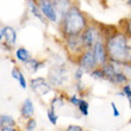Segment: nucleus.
<instances>
[{"instance_id": "nucleus-1", "label": "nucleus", "mask_w": 131, "mask_h": 131, "mask_svg": "<svg viewBox=\"0 0 131 131\" xmlns=\"http://www.w3.org/2000/svg\"><path fill=\"white\" fill-rule=\"evenodd\" d=\"M105 47L108 62L118 66L131 63V47H129L128 39L123 34H114L108 37Z\"/></svg>"}, {"instance_id": "nucleus-2", "label": "nucleus", "mask_w": 131, "mask_h": 131, "mask_svg": "<svg viewBox=\"0 0 131 131\" xmlns=\"http://www.w3.org/2000/svg\"><path fill=\"white\" fill-rule=\"evenodd\" d=\"M62 32L66 37L78 36L87 28V20L83 13L76 6H73L70 10L62 17Z\"/></svg>"}, {"instance_id": "nucleus-3", "label": "nucleus", "mask_w": 131, "mask_h": 131, "mask_svg": "<svg viewBox=\"0 0 131 131\" xmlns=\"http://www.w3.org/2000/svg\"><path fill=\"white\" fill-rule=\"evenodd\" d=\"M68 78H69L68 68H66L64 66H56L52 69H50L47 80H48V82L50 83L51 87H60L68 80Z\"/></svg>"}, {"instance_id": "nucleus-4", "label": "nucleus", "mask_w": 131, "mask_h": 131, "mask_svg": "<svg viewBox=\"0 0 131 131\" xmlns=\"http://www.w3.org/2000/svg\"><path fill=\"white\" fill-rule=\"evenodd\" d=\"M78 66L79 68L83 69L85 73H91L94 68H97V62L94 59L92 49H87L78 57Z\"/></svg>"}, {"instance_id": "nucleus-5", "label": "nucleus", "mask_w": 131, "mask_h": 131, "mask_svg": "<svg viewBox=\"0 0 131 131\" xmlns=\"http://www.w3.org/2000/svg\"><path fill=\"white\" fill-rule=\"evenodd\" d=\"M30 88L34 91L37 95H47L48 93H50L52 90V87L50 86V83L48 82V80L45 78H42V76H38V78H34V79L30 80Z\"/></svg>"}, {"instance_id": "nucleus-6", "label": "nucleus", "mask_w": 131, "mask_h": 131, "mask_svg": "<svg viewBox=\"0 0 131 131\" xmlns=\"http://www.w3.org/2000/svg\"><path fill=\"white\" fill-rule=\"evenodd\" d=\"M36 3H37L38 7H39L41 12L43 13L44 18L49 19L52 23H57L59 21L60 17L57 16L55 8L52 6L51 0H36Z\"/></svg>"}, {"instance_id": "nucleus-7", "label": "nucleus", "mask_w": 131, "mask_h": 131, "mask_svg": "<svg viewBox=\"0 0 131 131\" xmlns=\"http://www.w3.org/2000/svg\"><path fill=\"white\" fill-rule=\"evenodd\" d=\"M66 42H67V49H68V51L70 52L72 55H75L79 57V56L86 50V49H85V45H83L82 38H81V35L66 37Z\"/></svg>"}, {"instance_id": "nucleus-8", "label": "nucleus", "mask_w": 131, "mask_h": 131, "mask_svg": "<svg viewBox=\"0 0 131 131\" xmlns=\"http://www.w3.org/2000/svg\"><path fill=\"white\" fill-rule=\"evenodd\" d=\"M92 51H93L94 59H95V62H97L98 67H101V66L105 64L106 62H108L106 47H105V44H104L100 39H98V41L95 42V44H94L93 48H92Z\"/></svg>"}, {"instance_id": "nucleus-9", "label": "nucleus", "mask_w": 131, "mask_h": 131, "mask_svg": "<svg viewBox=\"0 0 131 131\" xmlns=\"http://www.w3.org/2000/svg\"><path fill=\"white\" fill-rule=\"evenodd\" d=\"M98 31L95 30L94 26H87L85 30L81 34V38H82L83 45H85V49H92L93 45L95 44V42L98 41L97 36H98Z\"/></svg>"}, {"instance_id": "nucleus-10", "label": "nucleus", "mask_w": 131, "mask_h": 131, "mask_svg": "<svg viewBox=\"0 0 131 131\" xmlns=\"http://www.w3.org/2000/svg\"><path fill=\"white\" fill-rule=\"evenodd\" d=\"M51 3L59 17H63L73 7L72 0H51Z\"/></svg>"}, {"instance_id": "nucleus-11", "label": "nucleus", "mask_w": 131, "mask_h": 131, "mask_svg": "<svg viewBox=\"0 0 131 131\" xmlns=\"http://www.w3.org/2000/svg\"><path fill=\"white\" fill-rule=\"evenodd\" d=\"M34 114H35L34 103H32V100L30 99V98H26L20 106V116L24 118V119L28 121V119L34 118Z\"/></svg>"}, {"instance_id": "nucleus-12", "label": "nucleus", "mask_w": 131, "mask_h": 131, "mask_svg": "<svg viewBox=\"0 0 131 131\" xmlns=\"http://www.w3.org/2000/svg\"><path fill=\"white\" fill-rule=\"evenodd\" d=\"M3 34L6 44L10 45V47H13L17 42V34L14 31V29L11 28V26H6V28L3 29Z\"/></svg>"}, {"instance_id": "nucleus-13", "label": "nucleus", "mask_w": 131, "mask_h": 131, "mask_svg": "<svg viewBox=\"0 0 131 131\" xmlns=\"http://www.w3.org/2000/svg\"><path fill=\"white\" fill-rule=\"evenodd\" d=\"M107 81H110V82L113 83V85H122V86H124V85L129 83L128 76L125 75L122 70H117V72L114 73L111 78L107 79Z\"/></svg>"}, {"instance_id": "nucleus-14", "label": "nucleus", "mask_w": 131, "mask_h": 131, "mask_svg": "<svg viewBox=\"0 0 131 131\" xmlns=\"http://www.w3.org/2000/svg\"><path fill=\"white\" fill-rule=\"evenodd\" d=\"M28 6H29V8H30V11H31V13L34 14V17L39 19L42 23H44L45 18H44V16H43V13L41 12V10H39L36 0H28Z\"/></svg>"}, {"instance_id": "nucleus-15", "label": "nucleus", "mask_w": 131, "mask_h": 131, "mask_svg": "<svg viewBox=\"0 0 131 131\" xmlns=\"http://www.w3.org/2000/svg\"><path fill=\"white\" fill-rule=\"evenodd\" d=\"M16 57H17L18 61H20V62H23V63H26L28 61H30V60L32 59L30 51H29L28 49L23 48V47H21V48H18L17 50H16Z\"/></svg>"}, {"instance_id": "nucleus-16", "label": "nucleus", "mask_w": 131, "mask_h": 131, "mask_svg": "<svg viewBox=\"0 0 131 131\" xmlns=\"http://www.w3.org/2000/svg\"><path fill=\"white\" fill-rule=\"evenodd\" d=\"M17 126V122L8 114H0V128H13Z\"/></svg>"}, {"instance_id": "nucleus-17", "label": "nucleus", "mask_w": 131, "mask_h": 131, "mask_svg": "<svg viewBox=\"0 0 131 131\" xmlns=\"http://www.w3.org/2000/svg\"><path fill=\"white\" fill-rule=\"evenodd\" d=\"M101 70H103L104 73V75H105V79H108V78H111V76L113 75L114 73L117 72L118 69H117V64H113V63H111V62H106L105 64H103L101 67Z\"/></svg>"}, {"instance_id": "nucleus-18", "label": "nucleus", "mask_w": 131, "mask_h": 131, "mask_svg": "<svg viewBox=\"0 0 131 131\" xmlns=\"http://www.w3.org/2000/svg\"><path fill=\"white\" fill-rule=\"evenodd\" d=\"M25 67L28 68V70H30L31 72V74H35V73H37L39 69L43 67V62H39V61H37V60H34L31 59L30 61H28L26 63H24Z\"/></svg>"}, {"instance_id": "nucleus-19", "label": "nucleus", "mask_w": 131, "mask_h": 131, "mask_svg": "<svg viewBox=\"0 0 131 131\" xmlns=\"http://www.w3.org/2000/svg\"><path fill=\"white\" fill-rule=\"evenodd\" d=\"M78 110L85 117L88 116V113H90V104H88V101L86 99H80V103L78 105Z\"/></svg>"}, {"instance_id": "nucleus-20", "label": "nucleus", "mask_w": 131, "mask_h": 131, "mask_svg": "<svg viewBox=\"0 0 131 131\" xmlns=\"http://www.w3.org/2000/svg\"><path fill=\"white\" fill-rule=\"evenodd\" d=\"M63 104H64V98L60 97V95H55V97L52 98L51 103H50V108L56 110V108H59V107L63 106Z\"/></svg>"}, {"instance_id": "nucleus-21", "label": "nucleus", "mask_w": 131, "mask_h": 131, "mask_svg": "<svg viewBox=\"0 0 131 131\" xmlns=\"http://www.w3.org/2000/svg\"><path fill=\"white\" fill-rule=\"evenodd\" d=\"M47 118H48V121L50 122V124H52V125L57 124L59 116L56 114L55 110H52V108H48V110H47Z\"/></svg>"}, {"instance_id": "nucleus-22", "label": "nucleus", "mask_w": 131, "mask_h": 131, "mask_svg": "<svg viewBox=\"0 0 131 131\" xmlns=\"http://www.w3.org/2000/svg\"><path fill=\"white\" fill-rule=\"evenodd\" d=\"M90 75L92 76L93 79H95V80H106L105 79V75H104V73H103V70H101L100 67L94 68L93 70L90 73Z\"/></svg>"}, {"instance_id": "nucleus-23", "label": "nucleus", "mask_w": 131, "mask_h": 131, "mask_svg": "<svg viewBox=\"0 0 131 131\" xmlns=\"http://www.w3.org/2000/svg\"><path fill=\"white\" fill-rule=\"evenodd\" d=\"M37 129V121L35 118L28 119L25 123V131H35Z\"/></svg>"}, {"instance_id": "nucleus-24", "label": "nucleus", "mask_w": 131, "mask_h": 131, "mask_svg": "<svg viewBox=\"0 0 131 131\" xmlns=\"http://www.w3.org/2000/svg\"><path fill=\"white\" fill-rule=\"evenodd\" d=\"M17 81H18V83H19V86H20L23 90H26V88H28V81L25 79L24 74L21 73V70H20V73H19V76H18Z\"/></svg>"}, {"instance_id": "nucleus-25", "label": "nucleus", "mask_w": 131, "mask_h": 131, "mask_svg": "<svg viewBox=\"0 0 131 131\" xmlns=\"http://www.w3.org/2000/svg\"><path fill=\"white\" fill-rule=\"evenodd\" d=\"M122 72L124 73L125 75L128 76V79H131V63H125V64H122Z\"/></svg>"}, {"instance_id": "nucleus-26", "label": "nucleus", "mask_w": 131, "mask_h": 131, "mask_svg": "<svg viewBox=\"0 0 131 131\" xmlns=\"http://www.w3.org/2000/svg\"><path fill=\"white\" fill-rule=\"evenodd\" d=\"M83 74H85V70L78 67V69L74 72V79H75L76 82H81V79H82Z\"/></svg>"}, {"instance_id": "nucleus-27", "label": "nucleus", "mask_w": 131, "mask_h": 131, "mask_svg": "<svg viewBox=\"0 0 131 131\" xmlns=\"http://www.w3.org/2000/svg\"><path fill=\"white\" fill-rule=\"evenodd\" d=\"M80 99H81V98L78 97V94H73V95L69 97L68 101H69V104H72V105L78 107V105H79V103H80Z\"/></svg>"}, {"instance_id": "nucleus-28", "label": "nucleus", "mask_w": 131, "mask_h": 131, "mask_svg": "<svg viewBox=\"0 0 131 131\" xmlns=\"http://www.w3.org/2000/svg\"><path fill=\"white\" fill-rule=\"evenodd\" d=\"M64 131H86L82 126H80V125H75V124H72V125H68L67 128H66Z\"/></svg>"}, {"instance_id": "nucleus-29", "label": "nucleus", "mask_w": 131, "mask_h": 131, "mask_svg": "<svg viewBox=\"0 0 131 131\" xmlns=\"http://www.w3.org/2000/svg\"><path fill=\"white\" fill-rule=\"evenodd\" d=\"M111 107H112V113H113V117L118 118L119 116H121V112H119V110H118V107H117V105H116L114 101H111Z\"/></svg>"}, {"instance_id": "nucleus-30", "label": "nucleus", "mask_w": 131, "mask_h": 131, "mask_svg": "<svg viewBox=\"0 0 131 131\" xmlns=\"http://www.w3.org/2000/svg\"><path fill=\"white\" fill-rule=\"evenodd\" d=\"M19 73H20V69L18 67H14L12 70H11V76L13 78L14 80H18V76H19Z\"/></svg>"}, {"instance_id": "nucleus-31", "label": "nucleus", "mask_w": 131, "mask_h": 131, "mask_svg": "<svg viewBox=\"0 0 131 131\" xmlns=\"http://www.w3.org/2000/svg\"><path fill=\"white\" fill-rule=\"evenodd\" d=\"M126 31H128V34L130 35L131 37V18L126 20Z\"/></svg>"}, {"instance_id": "nucleus-32", "label": "nucleus", "mask_w": 131, "mask_h": 131, "mask_svg": "<svg viewBox=\"0 0 131 131\" xmlns=\"http://www.w3.org/2000/svg\"><path fill=\"white\" fill-rule=\"evenodd\" d=\"M0 131H19V129H17V126H13V128H0Z\"/></svg>"}, {"instance_id": "nucleus-33", "label": "nucleus", "mask_w": 131, "mask_h": 131, "mask_svg": "<svg viewBox=\"0 0 131 131\" xmlns=\"http://www.w3.org/2000/svg\"><path fill=\"white\" fill-rule=\"evenodd\" d=\"M3 38H4V34H3V29H0V42L3 41Z\"/></svg>"}, {"instance_id": "nucleus-34", "label": "nucleus", "mask_w": 131, "mask_h": 131, "mask_svg": "<svg viewBox=\"0 0 131 131\" xmlns=\"http://www.w3.org/2000/svg\"><path fill=\"white\" fill-rule=\"evenodd\" d=\"M129 5V6H131V0H128V3H126Z\"/></svg>"}, {"instance_id": "nucleus-35", "label": "nucleus", "mask_w": 131, "mask_h": 131, "mask_svg": "<svg viewBox=\"0 0 131 131\" xmlns=\"http://www.w3.org/2000/svg\"><path fill=\"white\" fill-rule=\"evenodd\" d=\"M129 105H130V108H131V98H129Z\"/></svg>"}]
</instances>
